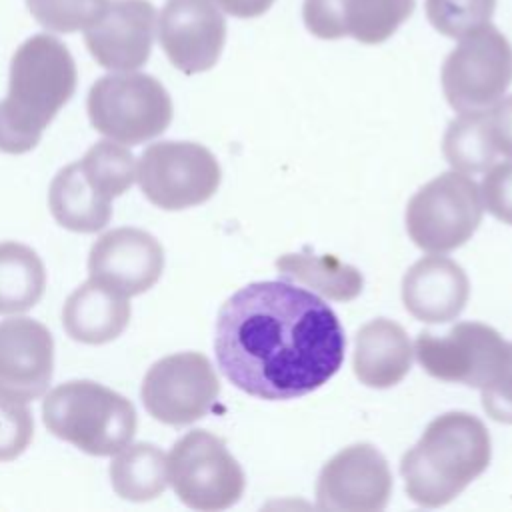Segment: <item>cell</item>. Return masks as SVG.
Segmentation results:
<instances>
[{
    "label": "cell",
    "instance_id": "1",
    "mask_svg": "<svg viewBox=\"0 0 512 512\" xmlns=\"http://www.w3.org/2000/svg\"><path fill=\"white\" fill-rule=\"evenodd\" d=\"M344 330L314 292L282 280L234 292L216 318L222 374L262 400H292L326 384L342 366Z\"/></svg>",
    "mask_w": 512,
    "mask_h": 512
},
{
    "label": "cell",
    "instance_id": "2",
    "mask_svg": "<svg viewBox=\"0 0 512 512\" xmlns=\"http://www.w3.org/2000/svg\"><path fill=\"white\" fill-rule=\"evenodd\" d=\"M78 72L70 50L50 34L24 40L10 62L8 94L0 100V152H30L74 96Z\"/></svg>",
    "mask_w": 512,
    "mask_h": 512
},
{
    "label": "cell",
    "instance_id": "3",
    "mask_svg": "<svg viewBox=\"0 0 512 512\" xmlns=\"http://www.w3.org/2000/svg\"><path fill=\"white\" fill-rule=\"evenodd\" d=\"M490 458L492 440L480 418L468 412L436 416L400 462L406 494L426 508L444 506L488 468Z\"/></svg>",
    "mask_w": 512,
    "mask_h": 512
},
{
    "label": "cell",
    "instance_id": "4",
    "mask_svg": "<svg viewBox=\"0 0 512 512\" xmlns=\"http://www.w3.org/2000/svg\"><path fill=\"white\" fill-rule=\"evenodd\" d=\"M136 180V158L116 140H100L54 176L48 206L54 220L72 232L92 234L112 218V200Z\"/></svg>",
    "mask_w": 512,
    "mask_h": 512
},
{
    "label": "cell",
    "instance_id": "5",
    "mask_svg": "<svg viewBox=\"0 0 512 512\" xmlns=\"http://www.w3.org/2000/svg\"><path fill=\"white\" fill-rule=\"evenodd\" d=\"M42 420L56 438L92 456H112L136 434L134 404L92 380H70L50 390Z\"/></svg>",
    "mask_w": 512,
    "mask_h": 512
},
{
    "label": "cell",
    "instance_id": "6",
    "mask_svg": "<svg viewBox=\"0 0 512 512\" xmlns=\"http://www.w3.org/2000/svg\"><path fill=\"white\" fill-rule=\"evenodd\" d=\"M92 126L126 146L160 136L172 122V98L150 74L120 72L98 78L86 100Z\"/></svg>",
    "mask_w": 512,
    "mask_h": 512
},
{
    "label": "cell",
    "instance_id": "7",
    "mask_svg": "<svg viewBox=\"0 0 512 512\" xmlns=\"http://www.w3.org/2000/svg\"><path fill=\"white\" fill-rule=\"evenodd\" d=\"M482 214L480 186L468 174L450 170L424 184L410 198L406 230L420 250L446 254L470 240Z\"/></svg>",
    "mask_w": 512,
    "mask_h": 512
},
{
    "label": "cell",
    "instance_id": "8",
    "mask_svg": "<svg viewBox=\"0 0 512 512\" xmlns=\"http://www.w3.org/2000/svg\"><path fill=\"white\" fill-rule=\"evenodd\" d=\"M442 64V90L456 112L494 106L512 82V46L492 24L462 38Z\"/></svg>",
    "mask_w": 512,
    "mask_h": 512
},
{
    "label": "cell",
    "instance_id": "9",
    "mask_svg": "<svg viewBox=\"0 0 512 512\" xmlns=\"http://www.w3.org/2000/svg\"><path fill=\"white\" fill-rule=\"evenodd\" d=\"M168 482L186 506L204 512L230 508L246 486L238 460L208 430H192L172 446Z\"/></svg>",
    "mask_w": 512,
    "mask_h": 512
},
{
    "label": "cell",
    "instance_id": "10",
    "mask_svg": "<svg viewBox=\"0 0 512 512\" xmlns=\"http://www.w3.org/2000/svg\"><path fill=\"white\" fill-rule=\"evenodd\" d=\"M142 194L162 210H184L210 200L222 180L216 156L202 144L164 140L150 144L136 166Z\"/></svg>",
    "mask_w": 512,
    "mask_h": 512
},
{
    "label": "cell",
    "instance_id": "11",
    "mask_svg": "<svg viewBox=\"0 0 512 512\" xmlns=\"http://www.w3.org/2000/svg\"><path fill=\"white\" fill-rule=\"evenodd\" d=\"M412 348L432 378L476 388L498 376L508 354V342L500 332L482 322H460L442 336L420 332Z\"/></svg>",
    "mask_w": 512,
    "mask_h": 512
},
{
    "label": "cell",
    "instance_id": "12",
    "mask_svg": "<svg viewBox=\"0 0 512 512\" xmlns=\"http://www.w3.org/2000/svg\"><path fill=\"white\" fill-rule=\"evenodd\" d=\"M140 394L152 418L168 426H186L212 410L220 382L204 354L178 352L150 366Z\"/></svg>",
    "mask_w": 512,
    "mask_h": 512
},
{
    "label": "cell",
    "instance_id": "13",
    "mask_svg": "<svg viewBox=\"0 0 512 512\" xmlns=\"http://www.w3.org/2000/svg\"><path fill=\"white\" fill-rule=\"evenodd\" d=\"M390 494V466L378 448L364 442L334 454L316 482V504L328 512H378Z\"/></svg>",
    "mask_w": 512,
    "mask_h": 512
},
{
    "label": "cell",
    "instance_id": "14",
    "mask_svg": "<svg viewBox=\"0 0 512 512\" xmlns=\"http://www.w3.org/2000/svg\"><path fill=\"white\" fill-rule=\"evenodd\" d=\"M158 40L184 74L210 70L226 42V20L212 0H168L158 18Z\"/></svg>",
    "mask_w": 512,
    "mask_h": 512
},
{
    "label": "cell",
    "instance_id": "15",
    "mask_svg": "<svg viewBox=\"0 0 512 512\" xmlns=\"http://www.w3.org/2000/svg\"><path fill=\"white\" fill-rule=\"evenodd\" d=\"M164 248L146 230L124 226L102 234L90 248V278L124 294L138 296L162 276Z\"/></svg>",
    "mask_w": 512,
    "mask_h": 512
},
{
    "label": "cell",
    "instance_id": "16",
    "mask_svg": "<svg viewBox=\"0 0 512 512\" xmlns=\"http://www.w3.org/2000/svg\"><path fill=\"white\" fill-rule=\"evenodd\" d=\"M156 10L148 0H110L102 16L84 30L86 48L106 70L144 66L152 52Z\"/></svg>",
    "mask_w": 512,
    "mask_h": 512
},
{
    "label": "cell",
    "instance_id": "17",
    "mask_svg": "<svg viewBox=\"0 0 512 512\" xmlns=\"http://www.w3.org/2000/svg\"><path fill=\"white\" fill-rule=\"evenodd\" d=\"M416 0H304L302 20L322 40L352 36L362 44L386 42L414 12Z\"/></svg>",
    "mask_w": 512,
    "mask_h": 512
},
{
    "label": "cell",
    "instance_id": "18",
    "mask_svg": "<svg viewBox=\"0 0 512 512\" xmlns=\"http://www.w3.org/2000/svg\"><path fill=\"white\" fill-rule=\"evenodd\" d=\"M54 340L44 324L32 318L0 322V392L20 398H40L52 380Z\"/></svg>",
    "mask_w": 512,
    "mask_h": 512
},
{
    "label": "cell",
    "instance_id": "19",
    "mask_svg": "<svg viewBox=\"0 0 512 512\" xmlns=\"http://www.w3.org/2000/svg\"><path fill=\"white\" fill-rule=\"evenodd\" d=\"M468 298L470 280L464 268L442 254L420 258L402 278L404 308L420 322H450L460 316Z\"/></svg>",
    "mask_w": 512,
    "mask_h": 512
},
{
    "label": "cell",
    "instance_id": "20",
    "mask_svg": "<svg viewBox=\"0 0 512 512\" xmlns=\"http://www.w3.org/2000/svg\"><path fill=\"white\" fill-rule=\"evenodd\" d=\"M130 314L128 296L90 278L66 298L62 324L76 342L106 344L126 330Z\"/></svg>",
    "mask_w": 512,
    "mask_h": 512
},
{
    "label": "cell",
    "instance_id": "21",
    "mask_svg": "<svg viewBox=\"0 0 512 512\" xmlns=\"http://www.w3.org/2000/svg\"><path fill=\"white\" fill-rule=\"evenodd\" d=\"M412 356L406 330L394 320L376 318L358 330L352 366L364 386L390 388L410 372Z\"/></svg>",
    "mask_w": 512,
    "mask_h": 512
},
{
    "label": "cell",
    "instance_id": "22",
    "mask_svg": "<svg viewBox=\"0 0 512 512\" xmlns=\"http://www.w3.org/2000/svg\"><path fill=\"white\" fill-rule=\"evenodd\" d=\"M276 268L282 278L338 302L354 300L364 286L360 270L336 256H316L308 252L284 254L276 260Z\"/></svg>",
    "mask_w": 512,
    "mask_h": 512
},
{
    "label": "cell",
    "instance_id": "23",
    "mask_svg": "<svg viewBox=\"0 0 512 512\" xmlns=\"http://www.w3.org/2000/svg\"><path fill=\"white\" fill-rule=\"evenodd\" d=\"M110 482L124 500H154L168 486V458L158 446L148 442L124 446L110 464Z\"/></svg>",
    "mask_w": 512,
    "mask_h": 512
},
{
    "label": "cell",
    "instance_id": "24",
    "mask_svg": "<svg viewBox=\"0 0 512 512\" xmlns=\"http://www.w3.org/2000/svg\"><path fill=\"white\" fill-rule=\"evenodd\" d=\"M46 290V268L26 244L0 242V314L26 312Z\"/></svg>",
    "mask_w": 512,
    "mask_h": 512
},
{
    "label": "cell",
    "instance_id": "25",
    "mask_svg": "<svg viewBox=\"0 0 512 512\" xmlns=\"http://www.w3.org/2000/svg\"><path fill=\"white\" fill-rule=\"evenodd\" d=\"M442 152L452 170L464 174L486 172L494 166L498 152L488 136L486 110L460 112V116L448 124Z\"/></svg>",
    "mask_w": 512,
    "mask_h": 512
},
{
    "label": "cell",
    "instance_id": "26",
    "mask_svg": "<svg viewBox=\"0 0 512 512\" xmlns=\"http://www.w3.org/2000/svg\"><path fill=\"white\" fill-rule=\"evenodd\" d=\"M426 18L448 38H462L490 24L496 0H426Z\"/></svg>",
    "mask_w": 512,
    "mask_h": 512
},
{
    "label": "cell",
    "instance_id": "27",
    "mask_svg": "<svg viewBox=\"0 0 512 512\" xmlns=\"http://www.w3.org/2000/svg\"><path fill=\"white\" fill-rule=\"evenodd\" d=\"M110 0H26L32 18L46 30L70 34L92 26Z\"/></svg>",
    "mask_w": 512,
    "mask_h": 512
},
{
    "label": "cell",
    "instance_id": "28",
    "mask_svg": "<svg viewBox=\"0 0 512 512\" xmlns=\"http://www.w3.org/2000/svg\"><path fill=\"white\" fill-rule=\"evenodd\" d=\"M34 436V420L26 400L0 392V462L18 458Z\"/></svg>",
    "mask_w": 512,
    "mask_h": 512
},
{
    "label": "cell",
    "instance_id": "29",
    "mask_svg": "<svg viewBox=\"0 0 512 512\" xmlns=\"http://www.w3.org/2000/svg\"><path fill=\"white\" fill-rule=\"evenodd\" d=\"M484 208L504 224L512 226V160L486 170L480 186Z\"/></svg>",
    "mask_w": 512,
    "mask_h": 512
},
{
    "label": "cell",
    "instance_id": "30",
    "mask_svg": "<svg viewBox=\"0 0 512 512\" xmlns=\"http://www.w3.org/2000/svg\"><path fill=\"white\" fill-rule=\"evenodd\" d=\"M482 408L502 424H512V342L498 376L482 388Z\"/></svg>",
    "mask_w": 512,
    "mask_h": 512
},
{
    "label": "cell",
    "instance_id": "31",
    "mask_svg": "<svg viewBox=\"0 0 512 512\" xmlns=\"http://www.w3.org/2000/svg\"><path fill=\"white\" fill-rule=\"evenodd\" d=\"M486 128L498 156L512 160V96L486 110Z\"/></svg>",
    "mask_w": 512,
    "mask_h": 512
},
{
    "label": "cell",
    "instance_id": "32",
    "mask_svg": "<svg viewBox=\"0 0 512 512\" xmlns=\"http://www.w3.org/2000/svg\"><path fill=\"white\" fill-rule=\"evenodd\" d=\"M212 2L234 18H256L268 12L276 0H212Z\"/></svg>",
    "mask_w": 512,
    "mask_h": 512
}]
</instances>
